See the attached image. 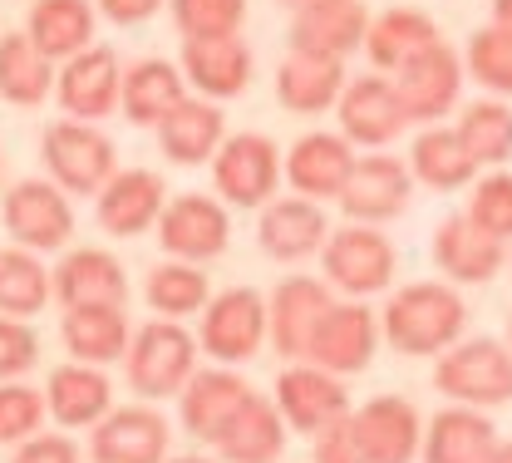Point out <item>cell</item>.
Here are the masks:
<instances>
[{
	"instance_id": "cell-1",
	"label": "cell",
	"mask_w": 512,
	"mask_h": 463,
	"mask_svg": "<svg viewBox=\"0 0 512 463\" xmlns=\"http://www.w3.org/2000/svg\"><path fill=\"white\" fill-rule=\"evenodd\" d=\"M463 326H468L463 296H453V286H439V281L404 286L384 306V340L399 355H444L458 345Z\"/></svg>"
},
{
	"instance_id": "cell-2",
	"label": "cell",
	"mask_w": 512,
	"mask_h": 463,
	"mask_svg": "<svg viewBox=\"0 0 512 463\" xmlns=\"http://www.w3.org/2000/svg\"><path fill=\"white\" fill-rule=\"evenodd\" d=\"M439 395H448L463 409H493L512 399V350L503 340H458L453 350H444L439 370H434Z\"/></svg>"
},
{
	"instance_id": "cell-3",
	"label": "cell",
	"mask_w": 512,
	"mask_h": 463,
	"mask_svg": "<svg viewBox=\"0 0 512 463\" xmlns=\"http://www.w3.org/2000/svg\"><path fill=\"white\" fill-rule=\"evenodd\" d=\"M197 365V340L173 321H148L128 345V385L143 399L183 395Z\"/></svg>"
},
{
	"instance_id": "cell-4",
	"label": "cell",
	"mask_w": 512,
	"mask_h": 463,
	"mask_svg": "<svg viewBox=\"0 0 512 463\" xmlns=\"http://www.w3.org/2000/svg\"><path fill=\"white\" fill-rule=\"evenodd\" d=\"M45 168L50 178L60 183L64 193H104L109 178H114V143L99 129L79 124V119H64V124H50L45 129Z\"/></svg>"
},
{
	"instance_id": "cell-5",
	"label": "cell",
	"mask_w": 512,
	"mask_h": 463,
	"mask_svg": "<svg viewBox=\"0 0 512 463\" xmlns=\"http://www.w3.org/2000/svg\"><path fill=\"white\" fill-rule=\"evenodd\" d=\"M375 345H380V326L370 316V306L360 301H335L325 316H320L316 335L306 345V360L325 370V375H355L375 360Z\"/></svg>"
},
{
	"instance_id": "cell-6",
	"label": "cell",
	"mask_w": 512,
	"mask_h": 463,
	"mask_svg": "<svg viewBox=\"0 0 512 463\" xmlns=\"http://www.w3.org/2000/svg\"><path fill=\"white\" fill-rule=\"evenodd\" d=\"M350 429H355L365 463H414L424 444L419 409L404 395H375L370 404H360L350 414Z\"/></svg>"
},
{
	"instance_id": "cell-7",
	"label": "cell",
	"mask_w": 512,
	"mask_h": 463,
	"mask_svg": "<svg viewBox=\"0 0 512 463\" xmlns=\"http://www.w3.org/2000/svg\"><path fill=\"white\" fill-rule=\"evenodd\" d=\"M325 276L345 291V296H370L384 291L394 276V247L375 227H340L335 237H325Z\"/></svg>"
},
{
	"instance_id": "cell-8",
	"label": "cell",
	"mask_w": 512,
	"mask_h": 463,
	"mask_svg": "<svg viewBox=\"0 0 512 463\" xmlns=\"http://www.w3.org/2000/svg\"><path fill=\"white\" fill-rule=\"evenodd\" d=\"M458 84H463V65H458V55L448 50L444 40H434L429 50H419L414 60H404L394 69V89L404 99L409 124L444 119L453 109V99H458Z\"/></svg>"
},
{
	"instance_id": "cell-9",
	"label": "cell",
	"mask_w": 512,
	"mask_h": 463,
	"mask_svg": "<svg viewBox=\"0 0 512 463\" xmlns=\"http://www.w3.org/2000/svg\"><path fill=\"white\" fill-rule=\"evenodd\" d=\"M212 183L217 193L237 207H261V202L276 193L281 183V158H276V143L261 138V133H242V138H227L212 158Z\"/></svg>"
},
{
	"instance_id": "cell-10",
	"label": "cell",
	"mask_w": 512,
	"mask_h": 463,
	"mask_svg": "<svg viewBox=\"0 0 512 463\" xmlns=\"http://www.w3.org/2000/svg\"><path fill=\"white\" fill-rule=\"evenodd\" d=\"M0 217H5V232H10L20 247H40V252L64 247L69 232H74V212H69V202H64V193L55 188V183H45V178H25V183H15V188L5 193Z\"/></svg>"
},
{
	"instance_id": "cell-11",
	"label": "cell",
	"mask_w": 512,
	"mask_h": 463,
	"mask_svg": "<svg viewBox=\"0 0 512 463\" xmlns=\"http://www.w3.org/2000/svg\"><path fill=\"white\" fill-rule=\"evenodd\" d=\"M158 237H163V252L168 257H183V262H212L227 252V237H232V222L222 212V202L188 193V198H173L158 217Z\"/></svg>"
},
{
	"instance_id": "cell-12",
	"label": "cell",
	"mask_w": 512,
	"mask_h": 463,
	"mask_svg": "<svg viewBox=\"0 0 512 463\" xmlns=\"http://www.w3.org/2000/svg\"><path fill=\"white\" fill-rule=\"evenodd\" d=\"M365 35H370V15L360 0H316L301 5L291 20V50L320 60H345L355 45H365Z\"/></svg>"
},
{
	"instance_id": "cell-13",
	"label": "cell",
	"mask_w": 512,
	"mask_h": 463,
	"mask_svg": "<svg viewBox=\"0 0 512 463\" xmlns=\"http://www.w3.org/2000/svg\"><path fill=\"white\" fill-rule=\"evenodd\" d=\"M276 409H281V419L296 434H311L316 439L320 429H330L335 419L350 414V395H345V385L335 375H325L316 365H291L276 380Z\"/></svg>"
},
{
	"instance_id": "cell-14",
	"label": "cell",
	"mask_w": 512,
	"mask_h": 463,
	"mask_svg": "<svg viewBox=\"0 0 512 463\" xmlns=\"http://www.w3.org/2000/svg\"><path fill=\"white\" fill-rule=\"evenodd\" d=\"M266 335V301L237 286L227 296H217L202 316V350L222 365H237V360H252L256 345Z\"/></svg>"
},
{
	"instance_id": "cell-15",
	"label": "cell",
	"mask_w": 512,
	"mask_h": 463,
	"mask_svg": "<svg viewBox=\"0 0 512 463\" xmlns=\"http://www.w3.org/2000/svg\"><path fill=\"white\" fill-rule=\"evenodd\" d=\"M409 188H414V178H409V168L399 158L370 153V158H355V173H350V183L340 193V207L360 227L389 222V217H399L409 207Z\"/></svg>"
},
{
	"instance_id": "cell-16",
	"label": "cell",
	"mask_w": 512,
	"mask_h": 463,
	"mask_svg": "<svg viewBox=\"0 0 512 463\" xmlns=\"http://www.w3.org/2000/svg\"><path fill=\"white\" fill-rule=\"evenodd\" d=\"M163 454H168V424H163V414H153L143 404L109 409L89 439L94 463H163Z\"/></svg>"
},
{
	"instance_id": "cell-17",
	"label": "cell",
	"mask_w": 512,
	"mask_h": 463,
	"mask_svg": "<svg viewBox=\"0 0 512 463\" xmlns=\"http://www.w3.org/2000/svg\"><path fill=\"white\" fill-rule=\"evenodd\" d=\"M330 306H335V301H330L325 281H316V276H291V281H281L276 296H271V311H266L271 345H276L286 360H301L320 326V316H325Z\"/></svg>"
},
{
	"instance_id": "cell-18",
	"label": "cell",
	"mask_w": 512,
	"mask_h": 463,
	"mask_svg": "<svg viewBox=\"0 0 512 463\" xmlns=\"http://www.w3.org/2000/svg\"><path fill=\"white\" fill-rule=\"evenodd\" d=\"M340 124H345V138L370 143V148L399 138L404 124H409V114H404V99H399L394 79L365 74V79L345 84V94H340Z\"/></svg>"
},
{
	"instance_id": "cell-19",
	"label": "cell",
	"mask_w": 512,
	"mask_h": 463,
	"mask_svg": "<svg viewBox=\"0 0 512 463\" xmlns=\"http://www.w3.org/2000/svg\"><path fill=\"white\" fill-rule=\"evenodd\" d=\"M119 89H124V74H119V55L94 45L84 55H74L60 74V104L69 119L89 124V119H104L114 104H119Z\"/></svg>"
},
{
	"instance_id": "cell-20",
	"label": "cell",
	"mask_w": 512,
	"mask_h": 463,
	"mask_svg": "<svg viewBox=\"0 0 512 463\" xmlns=\"http://www.w3.org/2000/svg\"><path fill=\"white\" fill-rule=\"evenodd\" d=\"M350 173H355V153H350V143L335 138V133H306V138L291 148V158H286L291 188L311 202L340 198L345 183H350Z\"/></svg>"
},
{
	"instance_id": "cell-21",
	"label": "cell",
	"mask_w": 512,
	"mask_h": 463,
	"mask_svg": "<svg viewBox=\"0 0 512 463\" xmlns=\"http://www.w3.org/2000/svg\"><path fill=\"white\" fill-rule=\"evenodd\" d=\"M286 449V419L266 395H247L242 409L217 434V454L227 463H271Z\"/></svg>"
},
{
	"instance_id": "cell-22",
	"label": "cell",
	"mask_w": 512,
	"mask_h": 463,
	"mask_svg": "<svg viewBox=\"0 0 512 463\" xmlns=\"http://www.w3.org/2000/svg\"><path fill=\"white\" fill-rule=\"evenodd\" d=\"M50 286L64 301V311H74V306H124L128 296L124 266L114 262L109 252H94V247L69 252L60 262V271L50 276Z\"/></svg>"
},
{
	"instance_id": "cell-23",
	"label": "cell",
	"mask_w": 512,
	"mask_h": 463,
	"mask_svg": "<svg viewBox=\"0 0 512 463\" xmlns=\"http://www.w3.org/2000/svg\"><path fill=\"white\" fill-rule=\"evenodd\" d=\"M163 178L158 173H114L109 188L99 193V227L114 232V237H138L148 222L163 217Z\"/></svg>"
},
{
	"instance_id": "cell-24",
	"label": "cell",
	"mask_w": 512,
	"mask_h": 463,
	"mask_svg": "<svg viewBox=\"0 0 512 463\" xmlns=\"http://www.w3.org/2000/svg\"><path fill=\"white\" fill-rule=\"evenodd\" d=\"M434 262L444 266L453 281H488L503 266V242L493 232H483L468 212H453L434 237Z\"/></svg>"
},
{
	"instance_id": "cell-25",
	"label": "cell",
	"mask_w": 512,
	"mask_h": 463,
	"mask_svg": "<svg viewBox=\"0 0 512 463\" xmlns=\"http://www.w3.org/2000/svg\"><path fill=\"white\" fill-rule=\"evenodd\" d=\"M60 335L64 350L79 365H109V360L128 355V345H133L124 306H74V311H64Z\"/></svg>"
},
{
	"instance_id": "cell-26",
	"label": "cell",
	"mask_w": 512,
	"mask_h": 463,
	"mask_svg": "<svg viewBox=\"0 0 512 463\" xmlns=\"http://www.w3.org/2000/svg\"><path fill=\"white\" fill-rule=\"evenodd\" d=\"M252 395L242 375H227V370H202L192 375L188 390H183V429L202 444H217V434L227 429V419L242 409V399Z\"/></svg>"
},
{
	"instance_id": "cell-27",
	"label": "cell",
	"mask_w": 512,
	"mask_h": 463,
	"mask_svg": "<svg viewBox=\"0 0 512 463\" xmlns=\"http://www.w3.org/2000/svg\"><path fill=\"white\" fill-rule=\"evenodd\" d=\"M266 257L276 262H301L311 257L320 242H325V212L311 198H281L261 212V227H256Z\"/></svg>"
},
{
	"instance_id": "cell-28",
	"label": "cell",
	"mask_w": 512,
	"mask_h": 463,
	"mask_svg": "<svg viewBox=\"0 0 512 463\" xmlns=\"http://www.w3.org/2000/svg\"><path fill=\"white\" fill-rule=\"evenodd\" d=\"M25 35L40 50V60L84 55L89 50V35H94V5L89 0H35Z\"/></svg>"
},
{
	"instance_id": "cell-29",
	"label": "cell",
	"mask_w": 512,
	"mask_h": 463,
	"mask_svg": "<svg viewBox=\"0 0 512 463\" xmlns=\"http://www.w3.org/2000/svg\"><path fill=\"white\" fill-rule=\"evenodd\" d=\"M493 444H498L493 419L453 404L444 414H434L424 429V463H483L493 454Z\"/></svg>"
},
{
	"instance_id": "cell-30",
	"label": "cell",
	"mask_w": 512,
	"mask_h": 463,
	"mask_svg": "<svg viewBox=\"0 0 512 463\" xmlns=\"http://www.w3.org/2000/svg\"><path fill=\"white\" fill-rule=\"evenodd\" d=\"M114 404V385L109 375H99L94 365H60L45 385V409L60 419L64 429H84L99 424Z\"/></svg>"
},
{
	"instance_id": "cell-31",
	"label": "cell",
	"mask_w": 512,
	"mask_h": 463,
	"mask_svg": "<svg viewBox=\"0 0 512 463\" xmlns=\"http://www.w3.org/2000/svg\"><path fill=\"white\" fill-rule=\"evenodd\" d=\"M183 69L202 94L232 99L252 79V50L237 35H227V40H183Z\"/></svg>"
},
{
	"instance_id": "cell-32",
	"label": "cell",
	"mask_w": 512,
	"mask_h": 463,
	"mask_svg": "<svg viewBox=\"0 0 512 463\" xmlns=\"http://www.w3.org/2000/svg\"><path fill=\"white\" fill-rule=\"evenodd\" d=\"M158 143L173 163H207L222 148V109L207 99H183L163 124H158Z\"/></svg>"
},
{
	"instance_id": "cell-33",
	"label": "cell",
	"mask_w": 512,
	"mask_h": 463,
	"mask_svg": "<svg viewBox=\"0 0 512 463\" xmlns=\"http://www.w3.org/2000/svg\"><path fill=\"white\" fill-rule=\"evenodd\" d=\"M183 74L168 65V60H138L124 74V89H119V104L133 124H163L178 104H183Z\"/></svg>"
},
{
	"instance_id": "cell-34",
	"label": "cell",
	"mask_w": 512,
	"mask_h": 463,
	"mask_svg": "<svg viewBox=\"0 0 512 463\" xmlns=\"http://www.w3.org/2000/svg\"><path fill=\"white\" fill-rule=\"evenodd\" d=\"M276 94L286 109L296 114H320L345 94V65L340 60H320V55H291L276 74Z\"/></svg>"
},
{
	"instance_id": "cell-35",
	"label": "cell",
	"mask_w": 512,
	"mask_h": 463,
	"mask_svg": "<svg viewBox=\"0 0 512 463\" xmlns=\"http://www.w3.org/2000/svg\"><path fill=\"white\" fill-rule=\"evenodd\" d=\"M439 40V25L424 10H384L380 20H370L365 50L375 69H399L404 60H414L419 50H429Z\"/></svg>"
},
{
	"instance_id": "cell-36",
	"label": "cell",
	"mask_w": 512,
	"mask_h": 463,
	"mask_svg": "<svg viewBox=\"0 0 512 463\" xmlns=\"http://www.w3.org/2000/svg\"><path fill=\"white\" fill-rule=\"evenodd\" d=\"M409 168H414V178H424V183L439 188V193H453V188H463V183L478 178V163L463 153V143H458V133L453 129L419 133V138H414V158H409Z\"/></svg>"
},
{
	"instance_id": "cell-37",
	"label": "cell",
	"mask_w": 512,
	"mask_h": 463,
	"mask_svg": "<svg viewBox=\"0 0 512 463\" xmlns=\"http://www.w3.org/2000/svg\"><path fill=\"white\" fill-rule=\"evenodd\" d=\"M453 133H458L463 153H468L478 168H488V163H508L512 158V109L508 104H493V99L468 104V109H463V124H458Z\"/></svg>"
},
{
	"instance_id": "cell-38",
	"label": "cell",
	"mask_w": 512,
	"mask_h": 463,
	"mask_svg": "<svg viewBox=\"0 0 512 463\" xmlns=\"http://www.w3.org/2000/svg\"><path fill=\"white\" fill-rule=\"evenodd\" d=\"M50 84H55L50 60H40L30 35H5L0 40V94L10 104H40L50 94Z\"/></svg>"
},
{
	"instance_id": "cell-39",
	"label": "cell",
	"mask_w": 512,
	"mask_h": 463,
	"mask_svg": "<svg viewBox=\"0 0 512 463\" xmlns=\"http://www.w3.org/2000/svg\"><path fill=\"white\" fill-rule=\"evenodd\" d=\"M50 276H45V266L35 262L25 247H10V252H0V316H35V311H45V301H50Z\"/></svg>"
},
{
	"instance_id": "cell-40",
	"label": "cell",
	"mask_w": 512,
	"mask_h": 463,
	"mask_svg": "<svg viewBox=\"0 0 512 463\" xmlns=\"http://www.w3.org/2000/svg\"><path fill=\"white\" fill-rule=\"evenodd\" d=\"M207 301V276L188 262H163L148 271V306L163 316H192Z\"/></svg>"
},
{
	"instance_id": "cell-41",
	"label": "cell",
	"mask_w": 512,
	"mask_h": 463,
	"mask_svg": "<svg viewBox=\"0 0 512 463\" xmlns=\"http://www.w3.org/2000/svg\"><path fill=\"white\" fill-rule=\"evenodd\" d=\"M468 69L483 89L512 94V30L508 25H483L468 40Z\"/></svg>"
},
{
	"instance_id": "cell-42",
	"label": "cell",
	"mask_w": 512,
	"mask_h": 463,
	"mask_svg": "<svg viewBox=\"0 0 512 463\" xmlns=\"http://www.w3.org/2000/svg\"><path fill=\"white\" fill-rule=\"evenodd\" d=\"M247 0H173V20L183 40H227L237 35Z\"/></svg>"
},
{
	"instance_id": "cell-43",
	"label": "cell",
	"mask_w": 512,
	"mask_h": 463,
	"mask_svg": "<svg viewBox=\"0 0 512 463\" xmlns=\"http://www.w3.org/2000/svg\"><path fill=\"white\" fill-rule=\"evenodd\" d=\"M40 424H45V395L20 380H5L0 385V444H25L40 434Z\"/></svg>"
},
{
	"instance_id": "cell-44",
	"label": "cell",
	"mask_w": 512,
	"mask_h": 463,
	"mask_svg": "<svg viewBox=\"0 0 512 463\" xmlns=\"http://www.w3.org/2000/svg\"><path fill=\"white\" fill-rule=\"evenodd\" d=\"M468 217H473L483 232H493L498 242H508L512 237V178L508 173H488V178L473 183Z\"/></svg>"
},
{
	"instance_id": "cell-45",
	"label": "cell",
	"mask_w": 512,
	"mask_h": 463,
	"mask_svg": "<svg viewBox=\"0 0 512 463\" xmlns=\"http://www.w3.org/2000/svg\"><path fill=\"white\" fill-rule=\"evenodd\" d=\"M35 360H40L35 331L20 326V321H10V316H0V385L15 380V375H25V370H35Z\"/></svg>"
},
{
	"instance_id": "cell-46",
	"label": "cell",
	"mask_w": 512,
	"mask_h": 463,
	"mask_svg": "<svg viewBox=\"0 0 512 463\" xmlns=\"http://www.w3.org/2000/svg\"><path fill=\"white\" fill-rule=\"evenodd\" d=\"M316 463H365L360 444H355V429H350V414L316 434Z\"/></svg>"
},
{
	"instance_id": "cell-47",
	"label": "cell",
	"mask_w": 512,
	"mask_h": 463,
	"mask_svg": "<svg viewBox=\"0 0 512 463\" xmlns=\"http://www.w3.org/2000/svg\"><path fill=\"white\" fill-rule=\"evenodd\" d=\"M10 463H79V449L64 434H35L10 454Z\"/></svg>"
},
{
	"instance_id": "cell-48",
	"label": "cell",
	"mask_w": 512,
	"mask_h": 463,
	"mask_svg": "<svg viewBox=\"0 0 512 463\" xmlns=\"http://www.w3.org/2000/svg\"><path fill=\"white\" fill-rule=\"evenodd\" d=\"M158 5H163V0H99V10H104L109 20H119V25H138V20H148Z\"/></svg>"
},
{
	"instance_id": "cell-49",
	"label": "cell",
	"mask_w": 512,
	"mask_h": 463,
	"mask_svg": "<svg viewBox=\"0 0 512 463\" xmlns=\"http://www.w3.org/2000/svg\"><path fill=\"white\" fill-rule=\"evenodd\" d=\"M483 463H512V439H498V444H493V454H488Z\"/></svg>"
},
{
	"instance_id": "cell-50",
	"label": "cell",
	"mask_w": 512,
	"mask_h": 463,
	"mask_svg": "<svg viewBox=\"0 0 512 463\" xmlns=\"http://www.w3.org/2000/svg\"><path fill=\"white\" fill-rule=\"evenodd\" d=\"M493 15H498V25L512 30V0H493Z\"/></svg>"
},
{
	"instance_id": "cell-51",
	"label": "cell",
	"mask_w": 512,
	"mask_h": 463,
	"mask_svg": "<svg viewBox=\"0 0 512 463\" xmlns=\"http://www.w3.org/2000/svg\"><path fill=\"white\" fill-rule=\"evenodd\" d=\"M168 463H212V459H202V454H183V459H168Z\"/></svg>"
},
{
	"instance_id": "cell-52",
	"label": "cell",
	"mask_w": 512,
	"mask_h": 463,
	"mask_svg": "<svg viewBox=\"0 0 512 463\" xmlns=\"http://www.w3.org/2000/svg\"><path fill=\"white\" fill-rule=\"evenodd\" d=\"M286 5H296V10H301V5H316V0H286Z\"/></svg>"
},
{
	"instance_id": "cell-53",
	"label": "cell",
	"mask_w": 512,
	"mask_h": 463,
	"mask_svg": "<svg viewBox=\"0 0 512 463\" xmlns=\"http://www.w3.org/2000/svg\"><path fill=\"white\" fill-rule=\"evenodd\" d=\"M508 350H512V326H508Z\"/></svg>"
},
{
	"instance_id": "cell-54",
	"label": "cell",
	"mask_w": 512,
	"mask_h": 463,
	"mask_svg": "<svg viewBox=\"0 0 512 463\" xmlns=\"http://www.w3.org/2000/svg\"><path fill=\"white\" fill-rule=\"evenodd\" d=\"M0 168H5V158H0Z\"/></svg>"
}]
</instances>
